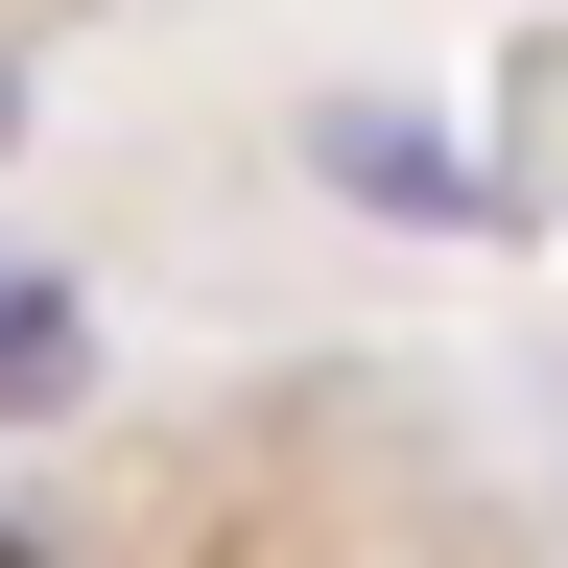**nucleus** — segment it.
<instances>
[{"mask_svg": "<svg viewBox=\"0 0 568 568\" xmlns=\"http://www.w3.org/2000/svg\"><path fill=\"white\" fill-rule=\"evenodd\" d=\"M332 190H379V213H474V190H450V166H426V142H403V119H332Z\"/></svg>", "mask_w": 568, "mask_h": 568, "instance_id": "f03ea898", "label": "nucleus"}, {"mask_svg": "<svg viewBox=\"0 0 568 568\" xmlns=\"http://www.w3.org/2000/svg\"><path fill=\"white\" fill-rule=\"evenodd\" d=\"M71 379H95V284H48V261H0V426H48Z\"/></svg>", "mask_w": 568, "mask_h": 568, "instance_id": "f257e3e1", "label": "nucleus"}, {"mask_svg": "<svg viewBox=\"0 0 568 568\" xmlns=\"http://www.w3.org/2000/svg\"><path fill=\"white\" fill-rule=\"evenodd\" d=\"M0 568H24V545H0Z\"/></svg>", "mask_w": 568, "mask_h": 568, "instance_id": "7ed1b4c3", "label": "nucleus"}]
</instances>
